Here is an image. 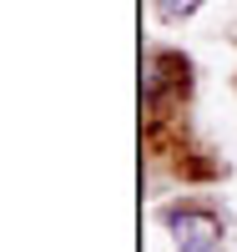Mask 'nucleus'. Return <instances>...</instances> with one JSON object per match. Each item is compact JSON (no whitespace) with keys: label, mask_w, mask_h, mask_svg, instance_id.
I'll list each match as a JSON object with an SVG mask.
<instances>
[{"label":"nucleus","mask_w":237,"mask_h":252,"mask_svg":"<svg viewBox=\"0 0 237 252\" xmlns=\"http://www.w3.org/2000/svg\"><path fill=\"white\" fill-rule=\"evenodd\" d=\"M167 227L177 232V252H217V247H222L217 217H212V212H197V207L167 212Z\"/></svg>","instance_id":"f257e3e1"},{"label":"nucleus","mask_w":237,"mask_h":252,"mask_svg":"<svg viewBox=\"0 0 237 252\" xmlns=\"http://www.w3.org/2000/svg\"><path fill=\"white\" fill-rule=\"evenodd\" d=\"M197 5H202V0H157V10H162L167 20H182V15H192Z\"/></svg>","instance_id":"f03ea898"}]
</instances>
